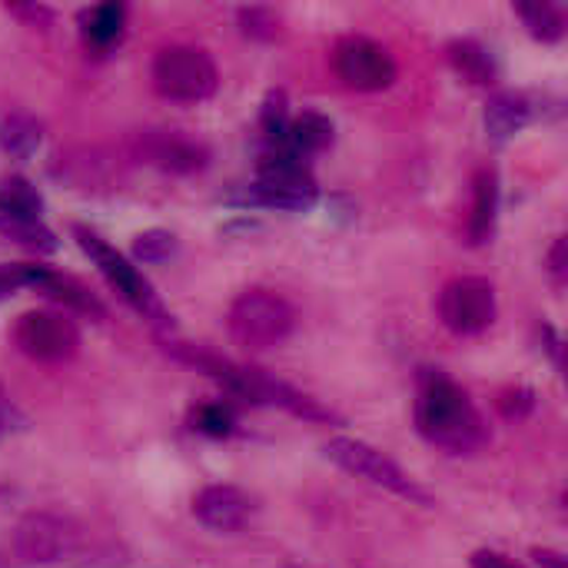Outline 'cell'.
I'll list each match as a JSON object with an SVG mask.
<instances>
[{"label": "cell", "instance_id": "25", "mask_svg": "<svg viewBox=\"0 0 568 568\" xmlns=\"http://www.w3.org/2000/svg\"><path fill=\"white\" fill-rule=\"evenodd\" d=\"M240 30L250 37V40H276L280 30H283V20L273 7H243L240 10Z\"/></svg>", "mask_w": 568, "mask_h": 568}, {"label": "cell", "instance_id": "29", "mask_svg": "<svg viewBox=\"0 0 568 568\" xmlns=\"http://www.w3.org/2000/svg\"><path fill=\"white\" fill-rule=\"evenodd\" d=\"M7 10L20 20H27V27H47L53 20V10L43 3H7Z\"/></svg>", "mask_w": 568, "mask_h": 568}, {"label": "cell", "instance_id": "20", "mask_svg": "<svg viewBox=\"0 0 568 568\" xmlns=\"http://www.w3.org/2000/svg\"><path fill=\"white\" fill-rule=\"evenodd\" d=\"M43 140V123L30 113H7L0 120V150L13 160H30Z\"/></svg>", "mask_w": 568, "mask_h": 568}, {"label": "cell", "instance_id": "9", "mask_svg": "<svg viewBox=\"0 0 568 568\" xmlns=\"http://www.w3.org/2000/svg\"><path fill=\"white\" fill-rule=\"evenodd\" d=\"M436 310L456 336H479L496 323V290L483 276H456L443 286Z\"/></svg>", "mask_w": 568, "mask_h": 568}, {"label": "cell", "instance_id": "10", "mask_svg": "<svg viewBox=\"0 0 568 568\" xmlns=\"http://www.w3.org/2000/svg\"><path fill=\"white\" fill-rule=\"evenodd\" d=\"M133 160L150 163L163 173H200L210 163L206 143L183 130H136L126 140Z\"/></svg>", "mask_w": 568, "mask_h": 568}, {"label": "cell", "instance_id": "35", "mask_svg": "<svg viewBox=\"0 0 568 568\" xmlns=\"http://www.w3.org/2000/svg\"><path fill=\"white\" fill-rule=\"evenodd\" d=\"M0 436H3V433H0Z\"/></svg>", "mask_w": 568, "mask_h": 568}, {"label": "cell", "instance_id": "34", "mask_svg": "<svg viewBox=\"0 0 568 568\" xmlns=\"http://www.w3.org/2000/svg\"><path fill=\"white\" fill-rule=\"evenodd\" d=\"M532 559L539 568H568V559L556 549H532Z\"/></svg>", "mask_w": 568, "mask_h": 568}, {"label": "cell", "instance_id": "33", "mask_svg": "<svg viewBox=\"0 0 568 568\" xmlns=\"http://www.w3.org/2000/svg\"><path fill=\"white\" fill-rule=\"evenodd\" d=\"M20 286H23V263H17V266H0V300L10 296V293L20 290Z\"/></svg>", "mask_w": 568, "mask_h": 568}, {"label": "cell", "instance_id": "3", "mask_svg": "<svg viewBox=\"0 0 568 568\" xmlns=\"http://www.w3.org/2000/svg\"><path fill=\"white\" fill-rule=\"evenodd\" d=\"M70 233H73V240H77V246L90 256V263L100 270V276L143 316V320H150L153 326H160V329H166L170 326V313H166V306L160 303V296L153 293V286H150V280L123 256V253H116L100 233H93L90 226H80V223H73L70 226Z\"/></svg>", "mask_w": 568, "mask_h": 568}, {"label": "cell", "instance_id": "14", "mask_svg": "<svg viewBox=\"0 0 568 568\" xmlns=\"http://www.w3.org/2000/svg\"><path fill=\"white\" fill-rule=\"evenodd\" d=\"M23 286L40 290L43 296L63 303V306L73 310V313H83V316H93V320H103V316H106L103 303H100L83 283H77L73 276L53 273V270H47V266H23Z\"/></svg>", "mask_w": 568, "mask_h": 568}, {"label": "cell", "instance_id": "24", "mask_svg": "<svg viewBox=\"0 0 568 568\" xmlns=\"http://www.w3.org/2000/svg\"><path fill=\"white\" fill-rule=\"evenodd\" d=\"M286 126H290V103H286V93H283V90H270L266 100H263V110H260V130H263V136H266L273 146H283Z\"/></svg>", "mask_w": 568, "mask_h": 568}, {"label": "cell", "instance_id": "11", "mask_svg": "<svg viewBox=\"0 0 568 568\" xmlns=\"http://www.w3.org/2000/svg\"><path fill=\"white\" fill-rule=\"evenodd\" d=\"M13 549L30 566H50L80 549V529L77 523L53 516V513H30L17 523Z\"/></svg>", "mask_w": 568, "mask_h": 568}, {"label": "cell", "instance_id": "4", "mask_svg": "<svg viewBox=\"0 0 568 568\" xmlns=\"http://www.w3.org/2000/svg\"><path fill=\"white\" fill-rule=\"evenodd\" d=\"M293 326H296L293 306L270 290L240 293L226 313V329H230L233 343H240L243 349H253V353L273 349L283 339H290Z\"/></svg>", "mask_w": 568, "mask_h": 568}, {"label": "cell", "instance_id": "7", "mask_svg": "<svg viewBox=\"0 0 568 568\" xmlns=\"http://www.w3.org/2000/svg\"><path fill=\"white\" fill-rule=\"evenodd\" d=\"M13 346L37 363H67L80 349V329L70 316L50 310H30L17 316L10 329Z\"/></svg>", "mask_w": 568, "mask_h": 568}, {"label": "cell", "instance_id": "1", "mask_svg": "<svg viewBox=\"0 0 568 568\" xmlns=\"http://www.w3.org/2000/svg\"><path fill=\"white\" fill-rule=\"evenodd\" d=\"M416 429L419 436L449 453L473 456L489 446V426L469 393L443 369H423L416 383Z\"/></svg>", "mask_w": 568, "mask_h": 568}, {"label": "cell", "instance_id": "32", "mask_svg": "<svg viewBox=\"0 0 568 568\" xmlns=\"http://www.w3.org/2000/svg\"><path fill=\"white\" fill-rule=\"evenodd\" d=\"M20 426H23V413L7 399V393H3V386H0V433L20 429Z\"/></svg>", "mask_w": 568, "mask_h": 568}, {"label": "cell", "instance_id": "22", "mask_svg": "<svg viewBox=\"0 0 568 568\" xmlns=\"http://www.w3.org/2000/svg\"><path fill=\"white\" fill-rule=\"evenodd\" d=\"M516 13L523 17L526 30L542 43H556L566 33V10L559 3H549V0L516 3Z\"/></svg>", "mask_w": 568, "mask_h": 568}, {"label": "cell", "instance_id": "5", "mask_svg": "<svg viewBox=\"0 0 568 568\" xmlns=\"http://www.w3.org/2000/svg\"><path fill=\"white\" fill-rule=\"evenodd\" d=\"M153 87L160 97L176 100V103H200L210 100L220 87L216 63L206 50L200 47H163L153 60Z\"/></svg>", "mask_w": 568, "mask_h": 568}, {"label": "cell", "instance_id": "23", "mask_svg": "<svg viewBox=\"0 0 568 568\" xmlns=\"http://www.w3.org/2000/svg\"><path fill=\"white\" fill-rule=\"evenodd\" d=\"M43 200L37 186L23 176H7L0 180V213H17V216H40Z\"/></svg>", "mask_w": 568, "mask_h": 568}, {"label": "cell", "instance_id": "18", "mask_svg": "<svg viewBox=\"0 0 568 568\" xmlns=\"http://www.w3.org/2000/svg\"><path fill=\"white\" fill-rule=\"evenodd\" d=\"M123 27H126V7L123 3H97V7L80 13L83 43L93 50H110L113 43H120Z\"/></svg>", "mask_w": 568, "mask_h": 568}, {"label": "cell", "instance_id": "19", "mask_svg": "<svg viewBox=\"0 0 568 568\" xmlns=\"http://www.w3.org/2000/svg\"><path fill=\"white\" fill-rule=\"evenodd\" d=\"M446 57H449V63L456 67V73H463L469 83H476V87H489V83H496V60H493V53L479 43V40H469V37H463V40H453L449 47H446Z\"/></svg>", "mask_w": 568, "mask_h": 568}, {"label": "cell", "instance_id": "26", "mask_svg": "<svg viewBox=\"0 0 568 568\" xmlns=\"http://www.w3.org/2000/svg\"><path fill=\"white\" fill-rule=\"evenodd\" d=\"M193 429L223 439V436H230V433L236 429V416H233V409L223 406V403H203V406L193 409Z\"/></svg>", "mask_w": 568, "mask_h": 568}, {"label": "cell", "instance_id": "28", "mask_svg": "<svg viewBox=\"0 0 568 568\" xmlns=\"http://www.w3.org/2000/svg\"><path fill=\"white\" fill-rule=\"evenodd\" d=\"M496 406H499V413L506 419H526L536 409V393L526 389V386H513V389H503L499 393Z\"/></svg>", "mask_w": 568, "mask_h": 568}, {"label": "cell", "instance_id": "13", "mask_svg": "<svg viewBox=\"0 0 568 568\" xmlns=\"http://www.w3.org/2000/svg\"><path fill=\"white\" fill-rule=\"evenodd\" d=\"M193 516L213 532H240L256 516V499L240 486H206L193 496Z\"/></svg>", "mask_w": 568, "mask_h": 568}, {"label": "cell", "instance_id": "12", "mask_svg": "<svg viewBox=\"0 0 568 568\" xmlns=\"http://www.w3.org/2000/svg\"><path fill=\"white\" fill-rule=\"evenodd\" d=\"M50 173L63 183H70L73 190L83 193H97V190H113V183H120V163L100 150V146H70L60 150L50 163Z\"/></svg>", "mask_w": 568, "mask_h": 568}, {"label": "cell", "instance_id": "6", "mask_svg": "<svg viewBox=\"0 0 568 568\" xmlns=\"http://www.w3.org/2000/svg\"><path fill=\"white\" fill-rule=\"evenodd\" d=\"M333 70L343 80V87L359 90V93L386 90V87L396 83V73H399L393 53L383 43H376V40H369L363 33H349V37L336 40Z\"/></svg>", "mask_w": 568, "mask_h": 568}, {"label": "cell", "instance_id": "17", "mask_svg": "<svg viewBox=\"0 0 568 568\" xmlns=\"http://www.w3.org/2000/svg\"><path fill=\"white\" fill-rule=\"evenodd\" d=\"M283 146L290 153H296L300 160H310V156L329 150L333 146V120L316 110H303L296 120H290Z\"/></svg>", "mask_w": 568, "mask_h": 568}, {"label": "cell", "instance_id": "31", "mask_svg": "<svg viewBox=\"0 0 568 568\" xmlns=\"http://www.w3.org/2000/svg\"><path fill=\"white\" fill-rule=\"evenodd\" d=\"M568 243L566 236H559L556 240V246H552V253H549V273L556 276V283H566V273H568Z\"/></svg>", "mask_w": 568, "mask_h": 568}, {"label": "cell", "instance_id": "27", "mask_svg": "<svg viewBox=\"0 0 568 568\" xmlns=\"http://www.w3.org/2000/svg\"><path fill=\"white\" fill-rule=\"evenodd\" d=\"M133 253L140 263H163L176 253V236L166 233V230H146L136 236L133 243Z\"/></svg>", "mask_w": 568, "mask_h": 568}, {"label": "cell", "instance_id": "2", "mask_svg": "<svg viewBox=\"0 0 568 568\" xmlns=\"http://www.w3.org/2000/svg\"><path fill=\"white\" fill-rule=\"evenodd\" d=\"M316 196H320V186L306 160H300L286 146L263 150L256 163V180L246 190V203L296 213V210H310Z\"/></svg>", "mask_w": 568, "mask_h": 568}, {"label": "cell", "instance_id": "15", "mask_svg": "<svg viewBox=\"0 0 568 568\" xmlns=\"http://www.w3.org/2000/svg\"><path fill=\"white\" fill-rule=\"evenodd\" d=\"M499 216V173L493 166H479L473 176V213L466 223V236L473 246H483L496 233Z\"/></svg>", "mask_w": 568, "mask_h": 568}, {"label": "cell", "instance_id": "30", "mask_svg": "<svg viewBox=\"0 0 568 568\" xmlns=\"http://www.w3.org/2000/svg\"><path fill=\"white\" fill-rule=\"evenodd\" d=\"M469 566L473 568H526V566H519L516 559H509V556L496 552V549H479V552H473Z\"/></svg>", "mask_w": 568, "mask_h": 568}, {"label": "cell", "instance_id": "21", "mask_svg": "<svg viewBox=\"0 0 568 568\" xmlns=\"http://www.w3.org/2000/svg\"><path fill=\"white\" fill-rule=\"evenodd\" d=\"M0 236L33 250V253H53L57 236L40 216H17V213H0Z\"/></svg>", "mask_w": 568, "mask_h": 568}, {"label": "cell", "instance_id": "8", "mask_svg": "<svg viewBox=\"0 0 568 568\" xmlns=\"http://www.w3.org/2000/svg\"><path fill=\"white\" fill-rule=\"evenodd\" d=\"M339 469H346V473H353V476H359V479H366V483H373V486H383V489H389V493H396V496H403V499H413V503H429V496L386 456V453H379V449H373L369 443H359V439H346V436H336V439H329L326 443V449H323Z\"/></svg>", "mask_w": 568, "mask_h": 568}, {"label": "cell", "instance_id": "16", "mask_svg": "<svg viewBox=\"0 0 568 568\" xmlns=\"http://www.w3.org/2000/svg\"><path fill=\"white\" fill-rule=\"evenodd\" d=\"M529 120H532V103L523 93L499 90L486 103V133L496 143H506L509 136H516Z\"/></svg>", "mask_w": 568, "mask_h": 568}]
</instances>
